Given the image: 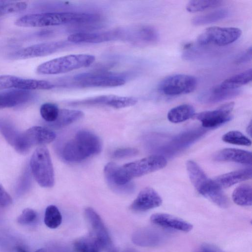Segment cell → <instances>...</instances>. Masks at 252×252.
<instances>
[{"mask_svg": "<svg viewBox=\"0 0 252 252\" xmlns=\"http://www.w3.org/2000/svg\"><path fill=\"white\" fill-rule=\"evenodd\" d=\"M99 19L98 15L88 12H46L23 15L15 21V24L23 27H45L91 23Z\"/></svg>", "mask_w": 252, "mask_h": 252, "instance_id": "6da1fadb", "label": "cell"}, {"mask_svg": "<svg viewBox=\"0 0 252 252\" xmlns=\"http://www.w3.org/2000/svg\"><path fill=\"white\" fill-rule=\"evenodd\" d=\"M101 149V140L96 135L88 130H80L64 145L62 155L66 161L77 162L98 154Z\"/></svg>", "mask_w": 252, "mask_h": 252, "instance_id": "7a4b0ae2", "label": "cell"}, {"mask_svg": "<svg viewBox=\"0 0 252 252\" xmlns=\"http://www.w3.org/2000/svg\"><path fill=\"white\" fill-rule=\"evenodd\" d=\"M95 58L90 54H71L59 57L39 65L38 74L55 75L66 73L81 68L88 67L94 62Z\"/></svg>", "mask_w": 252, "mask_h": 252, "instance_id": "3957f363", "label": "cell"}, {"mask_svg": "<svg viewBox=\"0 0 252 252\" xmlns=\"http://www.w3.org/2000/svg\"><path fill=\"white\" fill-rule=\"evenodd\" d=\"M30 168L37 183L44 188L52 187L55 183L53 166L48 149L38 147L30 160Z\"/></svg>", "mask_w": 252, "mask_h": 252, "instance_id": "277c9868", "label": "cell"}, {"mask_svg": "<svg viewBox=\"0 0 252 252\" xmlns=\"http://www.w3.org/2000/svg\"><path fill=\"white\" fill-rule=\"evenodd\" d=\"M56 137L55 133L50 129L40 126H34L21 132L13 148L19 154L25 155L33 146H41L50 143Z\"/></svg>", "mask_w": 252, "mask_h": 252, "instance_id": "5b68a950", "label": "cell"}, {"mask_svg": "<svg viewBox=\"0 0 252 252\" xmlns=\"http://www.w3.org/2000/svg\"><path fill=\"white\" fill-rule=\"evenodd\" d=\"M241 34L242 31L237 28L211 27L200 33L196 42L200 46H224L236 41Z\"/></svg>", "mask_w": 252, "mask_h": 252, "instance_id": "8992f818", "label": "cell"}, {"mask_svg": "<svg viewBox=\"0 0 252 252\" xmlns=\"http://www.w3.org/2000/svg\"><path fill=\"white\" fill-rule=\"evenodd\" d=\"M197 85L196 78L190 75L177 74L168 76L159 84L158 89L169 96L186 94L193 92Z\"/></svg>", "mask_w": 252, "mask_h": 252, "instance_id": "52a82bcc", "label": "cell"}, {"mask_svg": "<svg viewBox=\"0 0 252 252\" xmlns=\"http://www.w3.org/2000/svg\"><path fill=\"white\" fill-rule=\"evenodd\" d=\"M75 83L83 87H114L126 83L125 78L119 74L105 73H83L75 75Z\"/></svg>", "mask_w": 252, "mask_h": 252, "instance_id": "ba28073f", "label": "cell"}, {"mask_svg": "<svg viewBox=\"0 0 252 252\" xmlns=\"http://www.w3.org/2000/svg\"><path fill=\"white\" fill-rule=\"evenodd\" d=\"M86 218L93 231V237L98 243L101 249L106 252H118L101 218L92 208L85 210Z\"/></svg>", "mask_w": 252, "mask_h": 252, "instance_id": "9c48e42d", "label": "cell"}, {"mask_svg": "<svg viewBox=\"0 0 252 252\" xmlns=\"http://www.w3.org/2000/svg\"><path fill=\"white\" fill-rule=\"evenodd\" d=\"M67 45V43L61 41L36 44L10 53L8 58L23 60L44 57L58 52Z\"/></svg>", "mask_w": 252, "mask_h": 252, "instance_id": "30bf717a", "label": "cell"}, {"mask_svg": "<svg viewBox=\"0 0 252 252\" xmlns=\"http://www.w3.org/2000/svg\"><path fill=\"white\" fill-rule=\"evenodd\" d=\"M167 160L161 156L153 155L141 159L127 163L123 167L132 179L164 168Z\"/></svg>", "mask_w": 252, "mask_h": 252, "instance_id": "8fae6325", "label": "cell"}, {"mask_svg": "<svg viewBox=\"0 0 252 252\" xmlns=\"http://www.w3.org/2000/svg\"><path fill=\"white\" fill-rule=\"evenodd\" d=\"M54 85L50 82L19 77L11 75H0V91L7 89L32 91L50 90Z\"/></svg>", "mask_w": 252, "mask_h": 252, "instance_id": "7c38bea8", "label": "cell"}, {"mask_svg": "<svg viewBox=\"0 0 252 252\" xmlns=\"http://www.w3.org/2000/svg\"><path fill=\"white\" fill-rule=\"evenodd\" d=\"M137 99L132 96H123L115 94L98 95L70 102L73 105H106L119 109L134 105Z\"/></svg>", "mask_w": 252, "mask_h": 252, "instance_id": "4fadbf2b", "label": "cell"}, {"mask_svg": "<svg viewBox=\"0 0 252 252\" xmlns=\"http://www.w3.org/2000/svg\"><path fill=\"white\" fill-rule=\"evenodd\" d=\"M234 106L233 102L226 103L215 110L202 112L194 116L201 123L203 127H216L232 119L231 112Z\"/></svg>", "mask_w": 252, "mask_h": 252, "instance_id": "5bb4252c", "label": "cell"}, {"mask_svg": "<svg viewBox=\"0 0 252 252\" xmlns=\"http://www.w3.org/2000/svg\"><path fill=\"white\" fill-rule=\"evenodd\" d=\"M105 178L110 187L118 191H128L131 179L128 176L123 166L115 162L108 163L104 167Z\"/></svg>", "mask_w": 252, "mask_h": 252, "instance_id": "9a60e30c", "label": "cell"}, {"mask_svg": "<svg viewBox=\"0 0 252 252\" xmlns=\"http://www.w3.org/2000/svg\"><path fill=\"white\" fill-rule=\"evenodd\" d=\"M122 30L103 32H79L70 34L67 40L74 43H98L122 37Z\"/></svg>", "mask_w": 252, "mask_h": 252, "instance_id": "2e32d148", "label": "cell"}, {"mask_svg": "<svg viewBox=\"0 0 252 252\" xmlns=\"http://www.w3.org/2000/svg\"><path fill=\"white\" fill-rule=\"evenodd\" d=\"M162 204V199L153 189L146 187L140 191L130 205L136 212H145L157 208Z\"/></svg>", "mask_w": 252, "mask_h": 252, "instance_id": "e0dca14e", "label": "cell"}, {"mask_svg": "<svg viewBox=\"0 0 252 252\" xmlns=\"http://www.w3.org/2000/svg\"><path fill=\"white\" fill-rule=\"evenodd\" d=\"M168 236L167 233L161 229L145 228L135 232L133 236V241L139 246L155 247L163 243Z\"/></svg>", "mask_w": 252, "mask_h": 252, "instance_id": "ac0fdd59", "label": "cell"}, {"mask_svg": "<svg viewBox=\"0 0 252 252\" xmlns=\"http://www.w3.org/2000/svg\"><path fill=\"white\" fill-rule=\"evenodd\" d=\"M240 93L239 89H227L219 85L202 92L197 98L202 103H215L236 97Z\"/></svg>", "mask_w": 252, "mask_h": 252, "instance_id": "d6986e66", "label": "cell"}, {"mask_svg": "<svg viewBox=\"0 0 252 252\" xmlns=\"http://www.w3.org/2000/svg\"><path fill=\"white\" fill-rule=\"evenodd\" d=\"M150 220L153 223L159 226L183 232H189L193 227L191 224L185 220L167 214H154Z\"/></svg>", "mask_w": 252, "mask_h": 252, "instance_id": "ffe728a7", "label": "cell"}, {"mask_svg": "<svg viewBox=\"0 0 252 252\" xmlns=\"http://www.w3.org/2000/svg\"><path fill=\"white\" fill-rule=\"evenodd\" d=\"M30 91L12 90L0 92V110L24 104L32 97Z\"/></svg>", "mask_w": 252, "mask_h": 252, "instance_id": "44dd1931", "label": "cell"}, {"mask_svg": "<svg viewBox=\"0 0 252 252\" xmlns=\"http://www.w3.org/2000/svg\"><path fill=\"white\" fill-rule=\"evenodd\" d=\"M213 158L217 161H232L244 164H252L251 152L237 149H222L216 153Z\"/></svg>", "mask_w": 252, "mask_h": 252, "instance_id": "7402d4cb", "label": "cell"}, {"mask_svg": "<svg viewBox=\"0 0 252 252\" xmlns=\"http://www.w3.org/2000/svg\"><path fill=\"white\" fill-rule=\"evenodd\" d=\"M252 177V170L251 168H249L221 175L213 180L218 187L222 189L251 179Z\"/></svg>", "mask_w": 252, "mask_h": 252, "instance_id": "603a6c76", "label": "cell"}, {"mask_svg": "<svg viewBox=\"0 0 252 252\" xmlns=\"http://www.w3.org/2000/svg\"><path fill=\"white\" fill-rule=\"evenodd\" d=\"M128 33V39L144 44H154L159 40L158 31L151 26H140L130 30Z\"/></svg>", "mask_w": 252, "mask_h": 252, "instance_id": "cb8c5ba5", "label": "cell"}, {"mask_svg": "<svg viewBox=\"0 0 252 252\" xmlns=\"http://www.w3.org/2000/svg\"><path fill=\"white\" fill-rule=\"evenodd\" d=\"M199 193L220 207L226 208L229 205L227 197L213 180H210Z\"/></svg>", "mask_w": 252, "mask_h": 252, "instance_id": "d4e9b609", "label": "cell"}, {"mask_svg": "<svg viewBox=\"0 0 252 252\" xmlns=\"http://www.w3.org/2000/svg\"><path fill=\"white\" fill-rule=\"evenodd\" d=\"M186 166L190 180L199 192L208 183L210 179L201 168L194 161L188 160L186 163Z\"/></svg>", "mask_w": 252, "mask_h": 252, "instance_id": "484cf974", "label": "cell"}, {"mask_svg": "<svg viewBox=\"0 0 252 252\" xmlns=\"http://www.w3.org/2000/svg\"><path fill=\"white\" fill-rule=\"evenodd\" d=\"M83 116V112L80 110L63 109L59 110L57 119L50 124L56 128L63 127L78 121Z\"/></svg>", "mask_w": 252, "mask_h": 252, "instance_id": "4316f807", "label": "cell"}, {"mask_svg": "<svg viewBox=\"0 0 252 252\" xmlns=\"http://www.w3.org/2000/svg\"><path fill=\"white\" fill-rule=\"evenodd\" d=\"M195 115L193 107L184 104L170 109L167 114L168 120L173 123H179L186 121Z\"/></svg>", "mask_w": 252, "mask_h": 252, "instance_id": "83f0119b", "label": "cell"}, {"mask_svg": "<svg viewBox=\"0 0 252 252\" xmlns=\"http://www.w3.org/2000/svg\"><path fill=\"white\" fill-rule=\"evenodd\" d=\"M252 69L250 68L233 75L223 81L219 85L224 89H236L249 83L252 80Z\"/></svg>", "mask_w": 252, "mask_h": 252, "instance_id": "f1b7e54d", "label": "cell"}, {"mask_svg": "<svg viewBox=\"0 0 252 252\" xmlns=\"http://www.w3.org/2000/svg\"><path fill=\"white\" fill-rule=\"evenodd\" d=\"M229 15L228 10L226 9H219L194 17L192 19V23L195 26L209 24L225 19Z\"/></svg>", "mask_w": 252, "mask_h": 252, "instance_id": "f546056e", "label": "cell"}, {"mask_svg": "<svg viewBox=\"0 0 252 252\" xmlns=\"http://www.w3.org/2000/svg\"><path fill=\"white\" fill-rule=\"evenodd\" d=\"M232 199L236 204L242 206H251L252 188L249 184H242L237 187L232 193Z\"/></svg>", "mask_w": 252, "mask_h": 252, "instance_id": "4dcf8cb0", "label": "cell"}, {"mask_svg": "<svg viewBox=\"0 0 252 252\" xmlns=\"http://www.w3.org/2000/svg\"><path fill=\"white\" fill-rule=\"evenodd\" d=\"M0 132L7 142L13 147L20 135V132L11 123L0 119Z\"/></svg>", "mask_w": 252, "mask_h": 252, "instance_id": "1f68e13d", "label": "cell"}, {"mask_svg": "<svg viewBox=\"0 0 252 252\" xmlns=\"http://www.w3.org/2000/svg\"><path fill=\"white\" fill-rule=\"evenodd\" d=\"M44 221L45 225L50 228H56L60 225L62 216L56 206L51 205L46 208Z\"/></svg>", "mask_w": 252, "mask_h": 252, "instance_id": "d6a6232c", "label": "cell"}, {"mask_svg": "<svg viewBox=\"0 0 252 252\" xmlns=\"http://www.w3.org/2000/svg\"><path fill=\"white\" fill-rule=\"evenodd\" d=\"M222 3L223 1L218 0H190L188 3L186 9L189 12H197L219 7Z\"/></svg>", "mask_w": 252, "mask_h": 252, "instance_id": "836d02e7", "label": "cell"}, {"mask_svg": "<svg viewBox=\"0 0 252 252\" xmlns=\"http://www.w3.org/2000/svg\"><path fill=\"white\" fill-rule=\"evenodd\" d=\"M222 140L228 143L249 146L251 145L252 142L242 133L236 130H232L224 134L222 137Z\"/></svg>", "mask_w": 252, "mask_h": 252, "instance_id": "e575fe53", "label": "cell"}, {"mask_svg": "<svg viewBox=\"0 0 252 252\" xmlns=\"http://www.w3.org/2000/svg\"><path fill=\"white\" fill-rule=\"evenodd\" d=\"M77 252H99L101 248L93 237L77 240L74 244Z\"/></svg>", "mask_w": 252, "mask_h": 252, "instance_id": "d590c367", "label": "cell"}, {"mask_svg": "<svg viewBox=\"0 0 252 252\" xmlns=\"http://www.w3.org/2000/svg\"><path fill=\"white\" fill-rule=\"evenodd\" d=\"M60 109L53 103L46 102L40 107V113L42 118L46 122L51 123L57 118Z\"/></svg>", "mask_w": 252, "mask_h": 252, "instance_id": "8d00e7d4", "label": "cell"}, {"mask_svg": "<svg viewBox=\"0 0 252 252\" xmlns=\"http://www.w3.org/2000/svg\"><path fill=\"white\" fill-rule=\"evenodd\" d=\"M27 7V3L25 1L9 0L6 4L0 7V16L24 10Z\"/></svg>", "mask_w": 252, "mask_h": 252, "instance_id": "74e56055", "label": "cell"}, {"mask_svg": "<svg viewBox=\"0 0 252 252\" xmlns=\"http://www.w3.org/2000/svg\"><path fill=\"white\" fill-rule=\"evenodd\" d=\"M36 213L32 209H25L18 217L17 221L23 225L30 224L33 222L36 219Z\"/></svg>", "mask_w": 252, "mask_h": 252, "instance_id": "f35d334b", "label": "cell"}, {"mask_svg": "<svg viewBox=\"0 0 252 252\" xmlns=\"http://www.w3.org/2000/svg\"><path fill=\"white\" fill-rule=\"evenodd\" d=\"M138 150L133 148L118 149L113 153V157L116 158H122L134 156L138 153Z\"/></svg>", "mask_w": 252, "mask_h": 252, "instance_id": "ab89813d", "label": "cell"}, {"mask_svg": "<svg viewBox=\"0 0 252 252\" xmlns=\"http://www.w3.org/2000/svg\"><path fill=\"white\" fill-rule=\"evenodd\" d=\"M12 199L0 184V206L6 207L11 204Z\"/></svg>", "mask_w": 252, "mask_h": 252, "instance_id": "60d3db41", "label": "cell"}, {"mask_svg": "<svg viewBox=\"0 0 252 252\" xmlns=\"http://www.w3.org/2000/svg\"><path fill=\"white\" fill-rule=\"evenodd\" d=\"M252 47H250L237 59L236 63L241 64L248 62L252 60Z\"/></svg>", "mask_w": 252, "mask_h": 252, "instance_id": "b9f144b4", "label": "cell"}, {"mask_svg": "<svg viewBox=\"0 0 252 252\" xmlns=\"http://www.w3.org/2000/svg\"><path fill=\"white\" fill-rule=\"evenodd\" d=\"M202 252H224L217 246L210 244H204L201 247Z\"/></svg>", "mask_w": 252, "mask_h": 252, "instance_id": "7bdbcfd3", "label": "cell"}, {"mask_svg": "<svg viewBox=\"0 0 252 252\" xmlns=\"http://www.w3.org/2000/svg\"><path fill=\"white\" fill-rule=\"evenodd\" d=\"M14 252H28L27 250L22 246H17L14 249Z\"/></svg>", "mask_w": 252, "mask_h": 252, "instance_id": "ee69618b", "label": "cell"}, {"mask_svg": "<svg viewBox=\"0 0 252 252\" xmlns=\"http://www.w3.org/2000/svg\"><path fill=\"white\" fill-rule=\"evenodd\" d=\"M247 132L250 135V136H251V133H252V123L251 122L249 124V125H248V126L247 127Z\"/></svg>", "mask_w": 252, "mask_h": 252, "instance_id": "f6af8a7d", "label": "cell"}, {"mask_svg": "<svg viewBox=\"0 0 252 252\" xmlns=\"http://www.w3.org/2000/svg\"><path fill=\"white\" fill-rule=\"evenodd\" d=\"M9 0H0V7L6 4Z\"/></svg>", "mask_w": 252, "mask_h": 252, "instance_id": "bcb514c9", "label": "cell"}, {"mask_svg": "<svg viewBox=\"0 0 252 252\" xmlns=\"http://www.w3.org/2000/svg\"><path fill=\"white\" fill-rule=\"evenodd\" d=\"M34 252H47V250L45 248H41V249H38Z\"/></svg>", "mask_w": 252, "mask_h": 252, "instance_id": "7dc6e473", "label": "cell"}, {"mask_svg": "<svg viewBox=\"0 0 252 252\" xmlns=\"http://www.w3.org/2000/svg\"><path fill=\"white\" fill-rule=\"evenodd\" d=\"M123 252H136L133 249H128L126 250Z\"/></svg>", "mask_w": 252, "mask_h": 252, "instance_id": "c3c4849f", "label": "cell"}, {"mask_svg": "<svg viewBox=\"0 0 252 252\" xmlns=\"http://www.w3.org/2000/svg\"><path fill=\"white\" fill-rule=\"evenodd\" d=\"M202 252V251H201V252H200V251H198V252Z\"/></svg>", "mask_w": 252, "mask_h": 252, "instance_id": "681fc988", "label": "cell"}]
</instances>
